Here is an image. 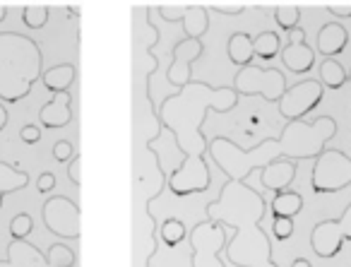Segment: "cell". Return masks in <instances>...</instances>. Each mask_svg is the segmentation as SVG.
<instances>
[{
    "label": "cell",
    "mask_w": 351,
    "mask_h": 267,
    "mask_svg": "<svg viewBox=\"0 0 351 267\" xmlns=\"http://www.w3.org/2000/svg\"><path fill=\"white\" fill-rule=\"evenodd\" d=\"M239 97H260L265 102L279 104V99L287 92V75L277 68H258V65H248L241 68L234 75V84Z\"/></svg>",
    "instance_id": "cell-6"
},
{
    "label": "cell",
    "mask_w": 351,
    "mask_h": 267,
    "mask_svg": "<svg viewBox=\"0 0 351 267\" xmlns=\"http://www.w3.org/2000/svg\"><path fill=\"white\" fill-rule=\"evenodd\" d=\"M248 123H250V128H253V126H260V116H258V113H253V116L248 118Z\"/></svg>",
    "instance_id": "cell-38"
},
{
    "label": "cell",
    "mask_w": 351,
    "mask_h": 267,
    "mask_svg": "<svg viewBox=\"0 0 351 267\" xmlns=\"http://www.w3.org/2000/svg\"><path fill=\"white\" fill-rule=\"evenodd\" d=\"M205 54V44L202 39H186L183 36L178 44L171 49V65L166 70V82L173 84L176 92L186 89L193 82V63L202 58Z\"/></svg>",
    "instance_id": "cell-12"
},
{
    "label": "cell",
    "mask_w": 351,
    "mask_h": 267,
    "mask_svg": "<svg viewBox=\"0 0 351 267\" xmlns=\"http://www.w3.org/2000/svg\"><path fill=\"white\" fill-rule=\"evenodd\" d=\"M188 243H191L193 267H226L221 262V253L229 246V233L224 224L210 222V219L195 224L188 233Z\"/></svg>",
    "instance_id": "cell-5"
},
{
    "label": "cell",
    "mask_w": 351,
    "mask_h": 267,
    "mask_svg": "<svg viewBox=\"0 0 351 267\" xmlns=\"http://www.w3.org/2000/svg\"><path fill=\"white\" fill-rule=\"evenodd\" d=\"M349 82H351V68H349Z\"/></svg>",
    "instance_id": "cell-40"
},
{
    "label": "cell",
    "mask_w": 351,
    "mask_h": 267,
    "mask_svg": "<svg viewBox=\"0 0 351 267\" xmlns=\"http://www.w3.org/2000/svg\"><path fill=\"white\" fill-rule=\"evenodd\" d=\"M75 156V147L70 140H58L53 145V159L58 164H70V159Z\"/></svg>",
    "instance_id": "cell-30"
},
{
    "label": "cell",
    "mask_w": 351,
    "mask_h": 267,
    "mask_svg": "<svg viewBox=\"0 0 351 267\" xmlns=\"http://www.w3.org/2000/svg\"><path fill=\"white\" fill-rule=\"evenodd\" d=\"M322 97H325V87L320 80H303L296 82L293 87H289L284 92V97L279 99V116L287 123L291 121H306V116L311 111H315L320 106Z\"/></svg>",
    "instance_id": "cell-11"
},
{
    "label": "cell",
    "mask_w": 351,
    "mask_h": 267,
    "mask_svg": "<svg viewBox=\"0 0 351 267\" xmlns=\"http://www.w3.org/2000/svg\"><path fill=\"white\" fill-rule=\"evenodd\" d=\"M282 63L289 73L293 75H306L315 65V49H311L306 41V30L298 27L289 34V44L282 49Z\"/></svg>",
    "instance_id": "cell-14"
},
{
    "label": "cell",
    "mask_w": 351,
    "mask_h": 267,
    "mask_svg": "<svg viewBox=\"0 0 351 267\" xmlns=\"http://www.w3.org/2000/svg\"><path fill=\"white\" fill-rule=\"evenodd\" d=\"M70 123H73V92L56 94L39 108V126L46 130H60Z\"/></svg>",
    "instance_id": "cell-15"
},
{
    "label": "cell",
    "mask_w": 351,
    "mask_h": 267,
    "mask_svg": "<svg viewBox=\"0 0 351 267\" xmlns=\"http://www.w3.org/2000/svg\"><path fill=\"white\" fill-rule=\"evenodd\" d=\"M226 54H229V60L239 70L248 68V65H253V58H255L253 39H250L245 32H236V34H231L229 46H226Z\"/></svg>",
    "instance_id": "cell-20"
},
{
    "label": "cell",
    "mask_w": 351,
    "mask_h": 267,
    "mask_svg": "<svg viewBox=\"0 0 351 267\" xmlns=\"http://www.w3.org/2000/svg\"><path fill=\"white\" fill-rule=\"evenodd\" d=\"M5 126H8V111H5V106L0 104V132L5 130Z\"/></svg>",
    "instance_id": "cell-35"
},
{
    "label": "cell",
    "mask_w": 351,
    "mask_h": 267,
    "mask_svg": "<svg viewBox=\"0 0 351 267\" xmlns=\"http://www.w3.org/2000/svg\"><path fill=\"white\" fill-rule=\"evenodd\" d=\"M346 46H349V32H346L344 25H339V22H327V25L320 27L317 39H315V49L320 56L335 58V56L344 54Z\"/></svg>",
    "instance_id": "cell-16"
},
{
    "label": "cell",
    "mask_w": 351,
    "mask_h": 267,
    "mask_svg": "<svg viewBox=\"0 0 351 267\" xmlns=\"http://www.w3.org/2000/svg\"><path fill=\"white\" fill-rule=\"evenodd\" d=\"M272 236L277 241H289L293 236V219L289 217H274L272 219Z\"/></svg>",
    "instance_id": "cell-28"
},
{
    "label": "cell",
    "mask_w": 351,
    "mask_h": 267,
    "mask_svg": "<svg viewBox=\"0 0 351 267\" xmlns=\"http://www.w3.org/2000/svg\"><path fill=\"white\" fill-rule=\"evenodd\" d=\"M29 185V174L20 169V164H8L0 159V209H3V200L5 195H12L17 190Z\"/></svg>",
    "instance_id": "cell-19"
},
{
    "label": "cell",
    "mask_w": 351,
    "mask_h": 267,
    "mask_svg": "<svg viewBox=\"0 0 351 267\" xmlns=\"http://www.w3.org/2000/svg\"><path fill=\"white\" fill-rule=\"evenodd\" d=\"M80 171H82V154H75L68 164V178L73 181L77 188L82 185V176H80Z\"/></svg>",
    "instance_id": "cell-32"
},
{
    "label": "cell",
    "mask_w": 351,
    "mask_h": 267,
    "mask_svg": "<svg viewBox=\"0 0 351 267\" xmlns=\"http://www.w3.org/2000/svg\"><path fill=\"white\" fill-rule=\"evenodd\" d=\"M159 236L169 248H176L178 243H183L188 238V229H186V224H183L181 219L166 217L164 224L159 227Z\"/></svg>",
    "instance_id": "cell-24"
},
{
    "label": "cell",
    "mask_w": 351,
    "mask_h": 267,
    "mask_svg": "<svg viewBox=\"0 0 351 267\" xmlns=\"http://www.w3.org/2000/svg\"><path fill=\"white\" fill-rule=\"evenodd\" d=\"M291 267H313L311 260H306V257H296V260L291 262Z\"/></svg>",
    "instance_id": "cell-36"
},
{
    "label": "cell",
    "mask_w": 351,
    "mask_h": 267,
    "mask_svg": "<svg viewBox=\"0 0 351 267\" xmlns=\"http://www.w3.org/2000/svg\"><path fill=\"white\" fill-rule=\"evenodd\" d=\"M253 51L258 58L272 60L277 58V54H282V39L277 32H260L253 39Z\"/></svg>",
    "instance_id": "cell-23"
},
{
    "label": "cell",
    "mask_w": 351,
    "mask_h": 267,
    "mask_svg": "<svg viewBox=\"0 0 351 267\" xmlns=\"http://www.w3.org/2000/svg\"><path fill=\"white\" fill-rule=\"evenodd\" d=\"M274 20H277L279 30L291 34L293 30L301 27V8L291 5V3H279V5L274 8Z\"/></svg>",
    "instance_id": "cell-25"
},
{
    "label": "cell",
    "mask_w": 351,
    "mask_h": 267,
    "mask_svg": "<svg viewBox=\"0 0 351 267\" xmlns=\"http://www.w3.org/2000/svg\"><path fill=\"white\" fill-rule=\"evenodd\" d=\"M80 205L75 200H70L68 195H56L49 198L41 207V219L44 227L49 229L53 236L68 238V241H77L82 229H80Z\"/></svg>",
    "instance_id": "cell-9"
},
{
    "label": "cell",
    "mask_w": 351,
    "mask_h": 267,
    "mask_svg": "<svg viewBox=\"0 0 351 267\" xmlns=\"http://www.w3.org/2000/svg\"><path fill=\"white\" fill-rule=\"evenodd\" d=\"M34 231V219H32V214L22 212L17 214V217H12L10 222V236L12 241H27V236Z\"/></svg>",
    "instance_id": "cell-27"
},
{
    "label": "cell",
    "mask_w": 351,
    "mask_h": 267,
    "mask_svg": "<svg viewBox=\"0 0 351 267\" xmlns=\"http://www.w3.org/2000/svg\"><path fill=\"white\" fill-rule=\"evenodd\" d=\"M325 10L335 17H351V3H325Z\"/></svg>",
    "instance_id": "cell-34"
},
{
    "label": "cell",
    "mask_w": 351,
    "mask_h": 267,
    "mask_svg": "<svg viewBox=\"0 0 351 267\" xmlns=\"http://www.w3.org/2000/svg\"><path fill=\"white\" fill-rule=\"evenodd\" d=\"M303 209V195L296 190H284V193L274 195V200L269 202V212L274 217H289L293 219Z\"/></svg>",
    "instance_id": "cell-21"
},
{
    "label": "cell",
    "mask_w": 351,
    "mask_h": 267,
    "mask_svg": "<svg viewBox=\"0 0 351 267\" xmlns=\"http://www.w3.org/2000/svg\"><path fill=\"white\" fill-rule=\"evenodd\" d=\"M20 140L25 142V145H36V142L41 140V126H34V123H27V126H22Z\"/></svg>",
    "instance_id": "cell-31"
},
{
    "label": "cell",
    "mask_w": 351,
    "mask_h": 267,
    "mask_svg": "<svg viewBox=\"0 0 351 267\" xmlns=\"http://www.w3.org/2000/svg\"><path fill=\"white\" fill-rule=\"evenodd\" d=\"M344 241H351V202L339 219H322L311 231V248L322 260L339 255Z\"/></svg>",
    "instance_id": "cell-10"
},
{
    "label": "cell",
    "mask_w": 351,
    "mask_h": 267,
    "mask_svg": "<svg viewBox=\"0 0 351 267\" xmlns=\"http://www.w3.org/2000/svg\"><path fill=\"white\" fill-rule=\"evenodd\" d=\"M44 78V54L32 36L0 32V102L17 104Z\"/></svg>",
    "instance_id": "cell-4"
},
{
    "label": "cell",
    "mask_w": 351,
    "mask_h": 267,
    "mask_svg": "<svg viewBox=\"0 0 351 267\" xmlns=\"http://www.w3.org/2000/svg\"><path fill=\"white\" fill-rule=\"evenodd\" d=\"M22 22L27 30H44L49 22V5H25L22 8Z\"/></svg>",
    "instance_id": "cell-26"
},
{
    "label": "cell",
    "mask_w": 351,
    "mask_h": 267,
    "mask_svg": "<svg viewBox=\"0 0 351 267\" xmlns=\"http://www.w3.org/2000/svg\"><path fill=\"white\" fill-rule=\"evenodd\" d=\"M320 82L325 89H341L349 82V70H344V65L337 58H325L320 63Z\"/></svg>",
    "instance_id": "cell-22"
},
{
    "label": "cell",
    "mask_w": 351,
    "mask_h": 267,
    "mask_svg": "<svg viewBox=\"0 0 351 267\" xmlns=\"http://www.w3.org/2000/svg\"><path fill=\"white\" fill-rule=\"evenodd\" d=\"M75 80H77V68H75L73 63H60V65H53V68L44 70L41 82H44V87L56 97V94L70 92Z\"/></svg>",
    "instance_id": "cell-18"
},
{
    "label": "cell",
    "mask_w": 351,
    "mask_h": 267,
    "mask_svg": "<svg viewBox=\"0 0 351 267\" xmlns=\"http://www.w3.org/2000/svg\"><path fill=\"white\" fill-rule=\"evenodd\" d=\"M267 200L250 183L226 181L217 200L207 202L205 217L234 229L224 255L236 267H279L272 257V241L263 229Z\"/></svg>",
    "instance_id": "cell-3"
},
{
    "label": "cell",
    "mask_w": 351,
    "mask_h": 267,
    "mask_svg": "<svg viewBox=\"0 0 351 267\" xmlns=\"http://www.w3.org/2000/svg\"><path fill=\"white\" fill-rule=\"evenodd\" d=\"M293 178H296V161H289V159L274 161V164H269L267 169L260 171V183H263V188L272 190L274 195L289 190V185L293 183Z\"/></svg>",
    "instance_id": "cell-17"
},
{
    "label": "cell",
    "mask_w": 351,
    "mask_h": 267,
    "mask_svg": "<svg viewBox=\"0 0 351 267\" xmlns=\"http://www.w3.org/2000/svg\"><path fill=\"white\" fill-rule=\"evenodd\" d=\"M245 3H219V0H215V3H210V10L215 12H221V15L226 17H239L245 12Z\"/></svg>",
    "instance_id": "cell-29"
},
{
    "label": "cell",
    "mask_w": 351,
    "mask_h": 267,
    "mask_svg": "<svg viewBox=\"0 0 351 267\" xmlns=\"http://www.w3.org/2000/svg\"><path fill=\"white\" fill-rule=\"evenodd\" d=\"M337 121L332 116H317L315 121H291L284 126L279 137H267L250 150L236 145L231 137L217 135L210 140V152L215 166L226 176V181L248 183L253 171L267 169L274 161L317 159L327 150V142L337 135Z\"/></svg>",
    "instance_id": "cell-2"
},
{
    "label": "cell",
    "mask_w": 351,
    "mask_h": 267,
    "mask_svg": "<svg viewBox=\"0 0 351 267\" xmlns=\"http://www.w3.org/2000/svg\"><path fill=\"white\" fill-rule=\"evenodd\" d=\"M239 106V94L234 87H212L200 80H193L186 89L173 92L159 104L156 123L159 128L171 132L176 150L183 154L178 169L166 174V188L176 198H191V195L205 193L212 183L207 152H210V137L205 135L207 116L215 113H229Z\"/></svg>",
    "instance_id": "cell-1"
},
{
    "label": "cell",
    "mask_w": 351,
    "mask_h": 267,
    "mask_svg": "<svg viewBox=\"0 0 351 267\" xmlns=\"http://www.w3.org/2000/svg\"><path fill=\"white\" fill-rule=\"evenodd\" d=\"M159 15L164 22H181L186 39H202L210 32V15L207 8L191 5V3H161Z\"/></svg>",
    "instance_id": "cell-13"
},
{
    "label": "cell",
    "mask_w": 351,
    "mask_h": 267,
    "mask_svg": "<svg viewBox=\"0 0 351 267\" xmlns=\"http://www.w3.org/2000/svg\"><path fill=\"white\" fill-rule=\"evenodd\" d=\"M5 17H8V5L0 3V22H5Z\"/></svg>",
    "instance_id": "cell-37"
},
{
    "label": "cell",
    "mask_w": 351,
    "mask_h": 267,
    "mask_svg": "<svg viewBox=\"0 0 351 267\" xmlns=\"http://www.w3.org/2000/svg\"><path fill=\"white\" fill-rule=\"evenodd\" d=\"M53 188H56V174L44 171V174L36 178V190H39V193H51Z\"/></svg>",
    "instance_id": "cell-33"
},
{
    "label": "cell",
    "mask_w": 351,
    "mask_h": 267,
    "mask_svg": "<svg viewBox=\"0 0 351 267\" xmlns=\"http://www.w3.org/2000/svg\"><path fill=\"white\" fill-rule=\"evenodd\" d=\"M0 267H17V265H15L12 260H8V257H5V260H0Z\"/></svg>",
    "instance_id": "cell-39"
},
{
    "label": "cell",
    "mask_w": 351,
    "mask_h": 267,
    "mask_svg": "<svg viewBox=\"0 0 351 267\" xmlns=\"http://www.w3.org/2000/svg\"><path fill=\"white\" fill-rule=\"evenodd\" d=\"M351 185V156L339 150H325L311 171V188L317 195L339 193Z\"/></svg>",
    "instance_id": "cell-7"
},
{
    "label": "cell",
    "mask_w": 351,
    "mask_h": 267,
    "mask_svg": "<svg viewBox=\"0 0 351 267\" xmlns=\"http://www.w3.org/2000/svg\"><path fill=\"white\" fill-rule=\"evenodd\" d=\"M8 260H12L17 267H75L77 255L65 243H53L49 251H41L39 246L29 241H10L8 246Z\"/></svg>",
    "instance_id": "cell-8"
}]
</instances>
